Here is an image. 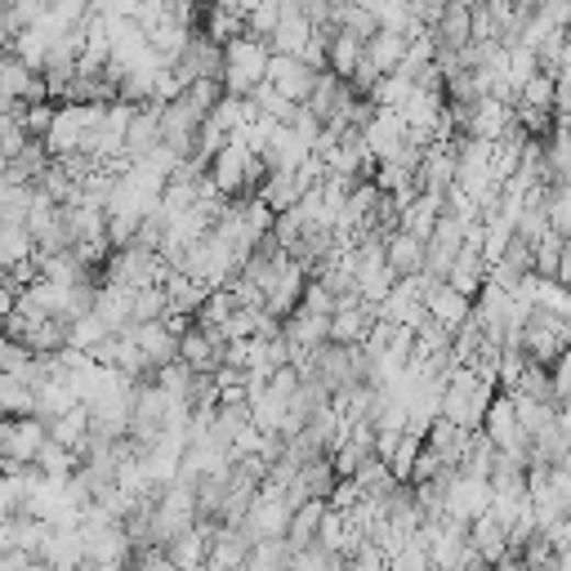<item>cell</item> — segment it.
<instances>
[{
    "label": "cell",
    "mask_w": 571,
    "mask_h": 571,
    "mask_svg": "<svg viewBox=\"0 0 571 571\" xmlns=\"http://www.w3.org/2000/svg\"><path fill=\"white\" fill-rule=\"evenodd\" d=\"M268 58H272V45H268L264 36H250V32L233 36V41L224 45V71H220L224 90L250 94L255 86H264V81H268Z\"/></svg>",
    "instance_id": "1"
},
{
    "label": "cell",
    "mask_w": 571,
    "mask_h": 571,
    "mask_svg": "<svg viewBox=\"0 0 571 571\" xmlns=\"http://www.w3.org/2000/svg\"><path fill=\"white\" fill-rule=\"evenodd\" d=\"M495 398V384L482 380L473 367H456L447 376V393H443V415H451L464 428H482V415Z\"/></svg>",
    "instance_id": "2"
},
{
    "label": "cell",
    "mask_w": 571,
    "mask_h": 571,
    "mask_svg": "<svg viewBox=\"0 0 571 571\" xmlns=\"http://www.w3.org/2000/svg\"><path fill=\"white\" fill-rule=\"evenodd\" d=\"M482 428H486V438H491L500 451H505V456L531 464V434H527L523 419H518L514 393L500 389V393L491 398V406H486V415H482Z\"/></svg>",
    "instance_id": "3"
},
{
    "label": "cell",
    "mask_w": 571,
    "mask_h": 571,
    "mask_svg": "<svg viewBox=\"0 0 571 571\" xmlns=\"http://www.w3.org/2000/svg\"><path fill=\"white\" fill-rule=\"evenodd\" d=\"M567 344H571V322L549 313V309H531V317L523 322V339H518V348L531 357V362L553 367Z\"/></svg>",
    "instance_id": "4"
},
{
    "label": "cell",
    "mask_w": 571,
    "mask_h": 571,
    "mask_svg": "<svg viewBox=\"0 0 571 571\" xmlns=\"http://www.w3.org/2000/svg\"><path fill=\"white\" fill-rule=\"evenodd\" d=\"M45 443H49V419H41V415H10L5 434H0V447H5V456H10V469L36 464Z\"/></svg>",
    "instance_id": "5"
},
{
    "label": "cell",
    "mask_w": 571,
    "mask_h": 571,
    "mask_svg": "<svg viewBox=\"0 0 571 571\" xmlns=\"http://www.w3.org/2000/svg\"><path fill=\"white\" fill-rule=\"evenodd\" d=\"M464 233H469V224L456 220L451 210H443L438 224H434V233H428V242H424V272L447 277V272H451V259H456L460 246H464Z\"/></svg>",
    "instance_id": "6"
},
{
    "label": "cell",
    "mask_w": 571,
    "mask_h": 571,
    "mask_svg": "<svg viewBox=\"0 0 571 571\" xmlns=\"http://www.w3.org/2000/svg\"><path fill=\"white\" fill-rule=\"evenodd\" d=\"M201 125H205V116H201L183 94L170 99V103H161V143H170L179 157H192V153H197Z\"/></svg>",
    "instance_id": "7"
},
{
    "label": "cell",
    "mask_w": 571,
    "mask_h": 571,
    "mask_svg": "<svg viewBox=\"0 0 571 571\" xmlns=\"http://www.w3.org/2000/svg\"><path fill=\"white\" fill-rule=\"evenodd\" d=\"M491 510V478H478V473H451L447 482V514L460 518V523H473L478 514Z\"/></svg>",
    "instance_id": "8"
},
{
    "label": "cell",
    "mask_w": 571,
    "mask_h": 571,
    "mask_svg": "<svg viewBox=\"0 0 571 571\" xmlns=\"http://www.w3.org/2000/svg\"><path fill=\"white\" fill-rule=\"evenodd\" d=\"M317 77H322V71L309 67L300 54H272L268 58V86H277L286 99H295V103H304L313 94Z\"/></svg>",
    "instance_id": "9"
},
{
    "label": "cell",
    "mask_w": 571,
    "mask_h": 571,
    "mask_svg": "<svg viewBox=\"0 0 571 571\" xmlns=\"http://www.w3.org/2000/svg\"><path fill=\"white\" fill-rule=\"evenodd\" d=\"M224 348H228V339L220 331H205L197 322L179 335V357H183L192 371H201V376H214V371L224 367Z\"/></svg>",
    "instance_id": "10"
},
{
    "label": "cell",
    "mask_w": 571,
    "mask_h": 571,
    "mask_svg": "<svg viewBox=\"0 0 571 571\" xmlns=\"http://www.w3.org/2000/svg\"><path fill=\"white\" fill-rule=\"evenodd\" d=\"M121 335H130V339L143 348V357L153 362V371L179 357V335L166 326V317H161V322H125Z\"/></svg>",
    "instance_id": "11"
},
{
    "label": "cell",
    "mask_w": 571,
    "mask_h": 571,
    "mask_svg": "<svg viewBox=\"0 0 571 571\" xmlns=\"http://www.w3.org/2000/svg\"><path fill=\"white\" fill-rule=\"evenodd\" d=\"M469 540H473V549L482 553V562H510V567L518 562V553H514V545H510V527L500 523L491 510L469 523Z\"/></svg>",
    "instance_id": "12"
},
{
    "label": "cell",
    "mask_w": 571,
    "mask_h": 571,
    "mask_svg": "<svg viewBox=\"0 0 571 571\" xmlns=\"http://www.w3.org/2000/svg\"><path fill=\"white\" fill-rule=\"evenodd\" d=\"M281 335L291 339V348H295V352L317 348V344H326V339H331V313H317V309L300 304L295 313H286V317H281Z\"/></svg>",
    "instance_id": "13"
},
{
    "label": "cell",
    "mask_w": 571,
    "mask_h": 571,
    "mask_svg": "<svg viewBox=\"0 0 571 571\" xmlns=\"http://www.w3.org/2000/svg\"><path fill=\"white\" fill-rule=\"evenodd\" d=\"M309 157H313V143H309L300 130H291L286 121L272 130L268 148H264V161H268V170H300Z\"/></svg>",
    "instance_id": "14"
},
{
    "label": "cell",
    "mask_w": 571,
    "mask_h": 571,
    "mask_svg": "<svg viewBox=\"0 0 571 571\" xmlns=\"http://www.w3.org/2000/svg\"><path fill=\"white\" fill-rule=\"evenodd\" d=\"M469 438H473V428H464V424H456L451 415H438L434 424L424 428V447L428 451H438L451 469H460V460H464V447H469Z\"/></svg>",
    "instance_id": "15"
},
{
    "label": "cell",
    "mask_w": 571,
    "mask_h": 571,
    "mask_svg": "<svg viewBox=\"0 0 571 571\" xmlns=\"http://www.w3.org/2000/svg\"><path fill=\"white\" fill-rule=\"evenodd\" d=\"M469 313H473V295H464L460 286L438 281L434 291H428V317L443 322L447 331H460V326L469 322Z\"/></svg>",
    "instance_id": "16"
},
{
    "label": "cell",
    "mask_w": 571,
    "mask_h": 571,
    "mask_svg": "<svg viewBox=\"0 0 571 571\" xmlns=\"http://www.w3.org/2000/svg\"><path fill=\"white\" fill-rule=\"evenodd\" d=\"M443 210H447V192L419 188V197H415L411 205L398 210V228H406V233H415V237L428 242V233H434V224H438V214H443Z\"/></svg>",
    "instance_id": "17"
},
{
    "label": "cell",
    "mask_w": 571,
    "mask_h": 571,
    "mask_svg": "<svg viewBox=\"0 0 571 571\" xmlns=\"http://www.w3.org/2000/svg\"><path fill=\"white\" fill-rule=\"evenodd\" d=\"M376 304H367V300H357V304H339L335 313H331V339L335 344H362L367 335H371V326H376Z\"/></svg>",
    "instance_id": "18"
},
{
    "label": "cell",
    "mask_w": 571,
    "mask_h": 571,
    "mask_svg": "<svg viewBox=\"0 0 571 571\" xmlns=\"http://www.w3.org/2000/svg\"><path fill=\"white\" fill-rule=\"evenodd\" d=\"M367 58V36H357L352 27H331V45H326V71L335 77H352L357 63Z\"/></svg>",
    "instance_id": "19"
},
{
    "label": "cell",
    "mask_w": 571,
    "mask_h": 571,
    "mask_svg": "<svg viewBox=\"0 0 571 571\" xmlns=\"http://www.w3.org/2000/svg\"><path fill=\"white\" fill-rule=\"evenodd\" d=\"M486 277H491V259L482 255V246H478V242H464V246H460V255L451 259L447 281H451V286H460L464 295H478L482 286H486Z\"/></svg>",
    "instance_id": "20"
},
{
    "label": "cell",
    "mask_w": 571,
    "mask_h": 571,
    "mask_svg": "<svg viewBox=\"0 0 571 571\" xmlns=\"http://www.w3.org/2000/svg\"><path fill=\"white\" fill-rule=\"evenodd\" d=\"M161 143V103L153 99V103H138V112H134V121H130V134H125V157L130 161H138L148 148H157Z\"/></svg>",
    "instance_id": "21"
},
{
    "label": "cell",
    "mask_w": 571,
    "mask_h": 571,
    "mask_svg": "<svg viewBox=\"0 0 571 571\" xmlns=\"http://www.w3.org/2000/svg\"><path fill=\"white\" fill-rule=\"evenodd\" d=\"M41 562L49 567H81L86 562V536L81 527L71 523V527H49L45 545H41Z\"/></svg>",
    "instance_id": "22"
},
{
    "label": "cell",
    "mask_w": 571,
    "mask_h": 571,
    "mask_svg": "<svg viewBox=\"0 0 571 571\" xmlns=\"http://www.w3.org/2000/svg\"><path fill=\"white\" fill-rule=\"evenodd\" d=\"M434 36L443 49H464L473 41V5H464V0H447L438 23H434Z\"/></svg>",
    "instance_id": "23"
},
{
    "label": "cell",
    "mask_w": 571,
    "mask_h": 571,
    "mask_svg": "<svg viewBox=\"0 0 571 571\" xmlns=\"http://www.w3.org/2000/svg\"><path fill=\"white\" fill-rule=\"evenodd\" d=\"M309 188H313V183H309L300 170H268V179L259 183V197L281 214V210H291Z\"/></svg>",
    "instance_id": "24"
},
{
    "label": "cell",
    "mask_w": 571,
    "mask_h": 571,
    "mask_svg": "<svg viewBox=\"0 0 571 571\" xmlns=\"http://www.w3.org/2000/svg\"><path fill=\"white\" fill-rule=\"evenodd\" d=\"M384 255H389V264H393L398 277L424 272V237H415V233H406V228H393V233L384 237Z\"/></svg>",
    "instance_id": "25"
},
{
    "label": "cell",
    "mask_w": 571,
    "mask_h": 571,
    "mask_svg": "<svg viewBox=\"0 0 571 571\" xmlns=\"http://www.w3.org/2000/svg\"><path fill=\"white\" fill-rule=\"evenodd\" d=\"M49 438L63 443V447H71V451H86V443H90V406L77 402L71 411L54 415L49 419Z\"/></svg>",
    "instance_id": "26"
},
{
    "label": "cell",
    "mask_w": 571,
    "mask_h": 571,
    "mask_svg": "<svg viewBox=\"0 0 571 571\" xmlns=\"http://www.w3.org/2000/svg\"><path fill=\"white\" fill-rule=\"evenodd\" d=\"M326 510H331V500H322V495H317V500H304V505H295L291 527H286V540H291V549H304V545L317 540Z\"/></svg>",
    "instance_id": "27"
},
{
    "label": "cell",
    "mask_w": 571,
    "mask_h": 571,
    "mask_svg": "<svg viewBox=\"0 0 571 571\" xmlns=\"http://www.w3.org/2000/svg\"><path fill=\"white\" fill-rule=\"evenodd\" d=\"M94 309L112 322V331H121L130 322V313H134V291H130V286H121V281H99Z\"/></svg>",
    "instance_id": "28"
},
{
    "label": "cell",
    "mask_w": 571,
    "mask_h": 571,
    "mask_svg": "<svg viewBox=\"0 0 571 571\" xmlns=\"http://www.w3.org/2000/svg\"><path fill=\"white\" fill-rule=\"evenodd\" d=\"M166 291H170V313H188V317H197L201 300L210 295V286H201L197 277L170 268V272H166Z\"/></svg>",
    "instance_id": "29"
},
{
    "label": "cell",
    "mask_w": 571,
    "mask_h": 571,
    "mask_svg": "<svg viewBox=\"0 0 571 571\" xmlns=\"http://www.w3.org/2000/svg\"><path fill=\"white\" fill-rule=\"evenodd\" d=\"M0 415H36V384L27 376H0Z\"/></svg>",
    "instance_id": "30"
},
{
    "label": "cell",
    "mask_w": 571,
    "mask_h": 571,
    "mask_svg": "<svg viewBox=\"0 0 571 571\" xmlns=\"http://www.w3.org/2000/svg\"><path fill=\"white\" fill-rule=\"evenodd\" d=\"M49 45H54V32L45 27V23H27L14 41H10V54H19L27 67H45V58H49Z\"/></svg>",
    "instance_id": "31"
},
{
    "label": "cell",
    "mask_w": 571,
    "mask_h": 571,
    "mask_svg": "<svg viewBox=\"0 0 571 571\" xmlns=\"http://www.w3.org/2000/svg\"><path fill=\"white\" fill-rule=\"evenodd\" d=\"M402 54H406V36H402V32H389V27H380L376 36H367V58H371L380 71H398Z\"/></svg>",
    "instance_id": "32"
},
{
    "label": "cell",
    "mask_w": 571,
    "mask_h": 571,
    "mask_svg": "<svg viewBox=\"0 0 571 571\" xmlns=\"http://www.w3.org/2000/svg\"><path fill=\"white\" fill-rule=\"evenodd\" d=\"M495 460H500V447H495V443L486 438V428H473V438H469V447H464V460H460V473H478V478H491Z\"/></svg>",
    "instance_id": "33"
},
{
    "label": "cell",
    "mask_w": 571,
    "mask_h": 571,
    "mask_svg": "<svg viewBox=\"0 0 571 571\" xmlns=\"http://www.w3.org/2000/svg\"><path fill=\"white\" fill-rule=\"evenodd\" d=\"M166 313H170V291H166V281L138 286V291H134V313H130V322H161Z\"/></svg>",
    "instance_id": "34"
},
{
    "label": "cell",
    "mask_w": 571,
    "mask_h": 571,
    "mask_svg": "<svg viewBox=\"0 0 571 571\" xmlns=\"http://www.w3.org/2000/svg\"><path fill=\"white\" fill-rule=\"evenodd\" d=\"M233 309H237V295L228 291V286H214V291L201 300V309H197V326H205V331H220L228 317H233Z\"/></svg>",
    "instance_id": "35"
},
{
    "label": "cell",
    "mask_w": 571,
    "mask_h": 571,
    "mask_svg": "<svg viewBox=\"0 0 571 571\" xmlns=\"http://www.w3.org/2000/svg\"><path fill=\"white\" fill-rule=\"evenodd\" d=\"M246 567H250V571L291 567V540H286V536H264V540H255L250 553H246Z\"/></svg>",
    "instance_id": "36"
},
{
    "label": "cell",
    "mask_w": 571,
    "mask_h": 571,
    "mask_svg": "<svg viewBox=\"0 0 571 571\" xmlns=\"http://www.w3.org/2000/svg\"><path fill=\"white\" fill-rule=\"evenodd\" d=\"M36 469L41 473H49V478H71L81 469V451H71V447H63V443H45L41 447V456H36Z\"/></svg>",
    "instance_id": "37"
},
{
    "label": "cell",
    "mask_w": 571,
    "mask_h": 571,
    "mask_svg": "<svg viewBox=\"0 0 571 571\" xmlns=\"http://www.w3.org/2000/svg\"><path fill=\"white\" fill-rule=\"evenodd\" d=\"M210 14H205V36H214L220 45H228L233 36H242L246 32V14L242 10H233V5H205Z\"/></svg>",
    "instance_id": "38"
},
{
    "label": "cell",
    "mask_w": 571,
    "mask_h": 571,
    "mask_svg": "<svg viewBox=\"0 0 571 571\" xmlns=\"http://www.w3.org/2000/svg\"><path fill=\"white\" fill-rule=\"evenodd\" d=\"M411 90H415V81L406 77V71H384V77L376 81V90H371L367 99H371V103H380V108H402Z\"/></svg>",
    "instance_id": "39"
},
{
    "label": "cell",
    "mask_w": 571,
    "mask_h": 571,
    "mask_svg": "<svg viewBox=\"0 0 571 571\" xmlns=\"http://www.w3.org/2000/svg\"><path fill=\"white\" fill-rule=\"evenodd\" d=\"M518 103H527V108H549V112H558L553 103H558V77H553V71H536V77L518 90Z\"/></svg>",
    "instance_id": "40"
},
{
    "label": "cell",
    "mask_w": 571,
    "mask_h": 571,
    "mask_svg": "<svg viewBox=\"0 0 571 571\" xmlns=\"http://www.w3.org/2000/svg\"><path fill=\"white\" fill-rule=\"evenodd\" d=\"M545 214H549V228L571 242V192H567L562 183H549V192H545Z\"/></svg>",
    "instance_id": "41"
},
{
    "label": "cell",
    "mask_w": 571,
    "mask_h": 571,
    "mask_svg": "<svg viewBox=\"0 0 571 571\" xmlns=\"http://www.w3.org/2000/svg\"><path fill=\"white\" fill-rule=\"evenodd\" d=\"M250 99H255V108H259L264 116H272V121H291V116H295V108H300L295 99H286V94H281L277 86H268V81H264V86H255V90H250Z\"/></svg>",
    "instance_id": "42"
},
{
    "label": "cell",
    "mask_w": 571,
    "mask_h": 571,
    "mask_svg": "<svg viewBox=\"0 0 571 571\" xmlns=\"http://www.w3.org/2000/svg\"><path fill=\"white\" fill-rule=\"evenodd\" d=\"M540 71V58H536V49L531 45H523V41H514L510 45V86L514 90H523L531 77Z\"/></svg>",
    "instance_id": "43"
},
{
    "label": "cell",
    "mask_w": 571,
    "mask_h": 571,
    "mask_svg": "<svg viewBox=\"0 0 571 571\" xmlns=\"http://www.w3.org/2000/svg\"><path fill=\"white\" fill-rule=\"evenodd\" d=\"M32 357H36L32 344H23V339H14V335H0V376H5V371L23 376V371L32 367Z\"/></svg>",
    "instance_id": "44"
},
{
    "label": "cell",
    "mask_w": 571,
    "mask_h": 571,
    "mask_svg": "<svg viewBox=\"0 0 571 571\" xmlns=\"http://www.w3.org/2000/svg\"><path fill=\"white\" fill-rule=\"evenodd\" d=\"M183 99H188L201 116H210V108L224 99V81H220V77H197V81L183 90Z\"/></svg>",
    "instance_id": "45"
},
{
    "label": "cell",
    "mask_w": 571,
    "mask_h": 571,
    "mask_svg": "<svg viewBox=\"0 0 571 571\" xmlns=\"http://www.w3.org/2000/svg\"><path fill=\"white\" fill-rule=\"evenodd\" d=\"M277 23H281V0H259V5L246 14V32L264 36V41L277 32Z\"/></svg>",
    "instance_id": "46"
},
{
    "label": "cell",
    "mask_w": 571,
    "mask_h": 571,
    "mask_svg": "<svg viewBox=\"0 0 571 571\" xmlns=\"http://www.w3.org/2000/svg\"><path fill=\"white\" fill-rule=\"evenodd\" d=\"M562 246H567V237H558L553 228H549L545 237H536V259H531V268H536L540 277H553V272H558V255H562Z\"/></svg>",
    "instance_id": "47"
},
{
    "label": "cell",
    "mask_w": 571,
    "mask_h": 571,
    "mask_svg": "<svg viewBox=\"0 0 571 571\" xmlns=\"http://www.w3.org/2000/svg\"><path fill=\"white\" fill-rule=\"evenodd\" d=\"M138 224H143V214L108 210V242H112V246H130V242L138 237Z\"/></svg>",
    "instance_id": "48"
},
{
    "label": "cell",
    "mask_w": 571,
    "mask_h": 571,
    "mask_svg": "<svg viewBox=\"0 0 571 571\" xmlns=\"http://www.w3.org/2000/svg\"><path fill=\"white\" fill-rule=\"evenodd\" d=\"M54 112H58V103H54V99H41V103H27L19 116H23V125H27L32 138H45L49 125H54Z\"/></svg>",
    "instance_id": "49"
},
{
    "label": "cell",
    "mask_w": 571,
    "mask_h": 571,
    "mask_svg": "<svg viewBox=\"0 0 571 571\" xmlns=\"http://www.w3.org/2000/svg\"><path fill=\"white\" fill-rule=\"evenodd\" d=\"M255 326H259V309H242V304H237L233 317L220 326V335H224V339H250Z\"/></svg>",
    "instance_id": "50"
},
{
    "label": "cell",
    "mask_w": 571,
    "mask_h": 571,
    "mask_svg": "<svg viewBox=\"0 0 571 571\" xmlns=\"http://www.w3.org/2000/svg\"><path fill=\"white\" fill-rule=\"evenodd\" d=\"M443 469H451V464H447L438 451H428V447H424V451L415 456V464H411V478H406V482H428V478H438Z\"/></svg>",
    "instance_id": "51"
},
{
    "label": "cell",
    "mask_w": 571,
    "mask_h": 571,
    "mask_svg": "<svg viewBox=\"0 0 571 571\" xmlns=\"http://www.w3.org/2000/svg\"><path fill=\"white\" fill-rule=\"evenodd\" d=\"M536 14L545 23H553V27H571V0H540Z\"/></svg>",
    "instance_id": "52"
},
{
    "label": "cell",
    "mask_w": 571,
    "mask_h": 571,
    "mask_svg": "<svg viewBox=\"0 0 571 571\" xmlns=\"http://www.w3.org/2000/svg\"><path fill=\"white\" fill-rule=\"evenodd\" d=\"M549 371H553V389H558V398H562V393H571V344L558 352V362H553Z\"/></svg>",
    "instance_id": "53"
},
{
    "label": "cell",
    "mask_w": 571,
    "mask_h": 571,
    "mask_svg": "<svg viewBox=\"0 0 571 571\" xmlns=\"http://www.w3.org/2000/svg\"><path fill=\"white\" fill-rule=\"evenodd\" d=\"M553 281L571 286V242H567V246H562V255H558V272H553Z\"/></svg>",
    "instance_id": "54"
},
{
    "label": "cell",
    "mask_w": 571,
    "mask_h": 571,
    "mask_svg": "<svg viewBox=\"0 0 571 571\" xmlns=\"http://www.w3.org/2000/svg\"><path fill=\"white\" fill-rule=\"evenodd\" d=\"M558 419H562L567 438H571V393H562V398H558Z\"/></svg>",
    "instance_id": "55"
},
{
    "label": "cell",
    "mask_w": 571,
    "mask_h": 571,
    "mask_svg": "<svg viewBox=\"0 0 571 571\" xmlns=\"http://www.w3.org/2000/svg\"><path fill=\"white\" fill-rule=\"evenodd\" d=\"M558 71H571V32H567V45H562V54H558Z\"/></svg>",
    "instance_id": "56"
},
{
    "label": "cell",
    "mask_w": 571,
    "mask_h": 571,
    "mask_svg": "<svg viewBox=\"0 0 571 571\" xmlns=\"http://www.w3.org/2000/svg\"><path fill=\"white\" fill-rule=\"evenodd\" d=\"M5 322H10V317H5V313H0V335H5Z\"/></svg>",
    "instance_id": "57"
},
{
    "label": "cell",
    "mask_w": 571,
    "mask_h": 571,
    "mask_svg": "<svg viewBox=\"0 0 571 571\" xmlns=\"http://www.w3.org/2000/svg\"><path fill=\"white\" fill-rule=\"evenodd\" d=\"M464 5H478V0H464Z\"/></svg>",
    "instance_id": "58"
},
{
    "label": "cell",
    "mask_w": 571,
    "mask_h": 571,
    "mask_svg": "<svg viewBox=\"0 0 571 571\" xmlns=\"http://www.w3.org/2000/svg\"><path fill=\"white\" fill-rule=\"evenodd\" d=\"M0 116H5V112H0Z\"/></svg>",
    "instance_id": "59"
}]
</instances>
